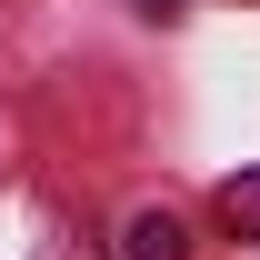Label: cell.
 <instances>
[{"mask_svg": "<svg viewBox=\"0 0 260 260\" xmlns=\"http://www.w3.org/2000/svg\"><path fill=\"white\" fill-rule=\"evenodd\" d=\"M120 240H130V260H190V230L170 220V210H140Z\"/></svg>", "mask_w": 260, "mask_h": 260, "instance_id": "1", "label": "cell"}, {"mask_svg": "<svg viewBox=\"0 0 260 260\" xmlns=\"http://www.w3.org/2000/svg\"><path fill=\"white\" fill-rule=\"evenodd\" d=\"M220 220L240 230V240H260V170H240V180H220Z\"/></svg>", "mask_w": 260, "mask_h": 260, "instance_id": "2", "label": "cell"}, {"mask_svg": "<svg viewBox=\"0 0 260 260\" xmlns=\"http://www.w3.org/2000/svg\"><path fill=\"white\" fill-rule=\"evenodd\" d=\"M50 260H100V250H90V240H60V250H50Z\"/></svg>", "mask_w": 260, "mask_h": 260, "instance_id": "3", "label": "cell"}, {"mask_svg": "<svg viewBox=\"0 0 260 260\" xmlns=\"http://www.w3.org/2000/svg\"><path fill=\"white\" fill-rule=\"evenodd\" d=\"M140 10H150V20H180V0H140Z\"/></svg>", "mask_w": 260, "mask_h": 260, "instance_id": "4", "label": "cell"}]
</instances>
